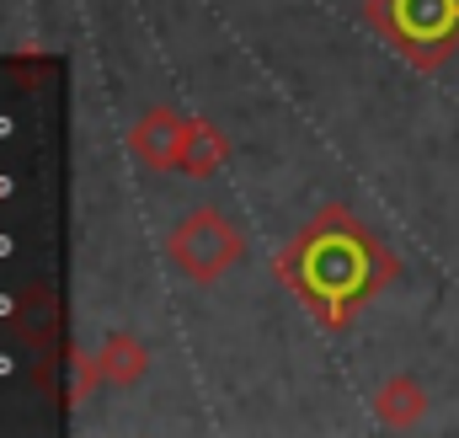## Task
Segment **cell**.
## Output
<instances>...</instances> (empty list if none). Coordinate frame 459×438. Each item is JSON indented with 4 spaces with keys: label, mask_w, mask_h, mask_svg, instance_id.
Returning a JSON list of instances; mask_svg holds the SVG:
<instances>
[{
    "label": "cell",
    "mask_w": 459,
    "mask_h": 438,
    "mask_svg": "<svg viewBox=\"0 0 459 438\" xmlns=\"http://www.w3.org/2000/svg\"><path fill=\"white\" fill-rule=\"evenodd\" d=\"M278 273L321 327L342 331L347 316L390 284L395 257L347 209H326L294 235V246L278 257Z\"/></svg>",
    "instance_id": "1"
},
{
    "label": "cell",
    "mask_w": 459,
    "mask_h": 438,
    "mask_svg": "<svg viewBox=\"0 0 459 438\" xmlns=\"http://www.w3.org/2000/svg\"><path fill=\"white\" fill-rule=\"evenodd\" d=\"M368 22L417 70H438L459 48V0H368Z\"/></svg>",
    "instance_id": "2"
},
{
    "label": "cell",
    "mask_w": 459,
    "mask_h": 438,
    "mask_svg": "<svg viewBox=\"0 0 459 438\" xmlns=\"http://www.w3.org/2000/svg\"><path fill=\"white\" fill-rule=\"evenodd\" d=\"M166 257L182 278L193 284H214L246 257V235L230 224L220 209H193L177 219V230L166 235Z\"/></svg>",
    "instance_id": "3"
},
{
    "label": "cell",
    "mask_w": 459,
    "mask_h": 438,
    "mask_svg": "<svg viewBox=\"0 0 459 438\" xmlns=\"http://www.w3.org/2000/svg\"><path fill=\"white\" fill-rule=\"evenodd\" d=\"M182 134H187V118L160 102V108H150L134 128H128V150H134L139 166H150V171H171V166L182 161Z\"/></svg>",
    "instance_id": "4"
},
{
    "label": "cell",
    "mask_w": 459,
    "mask_h": 438,
    "mask_svg": "<svg viewBox=\"0 0 459 438\" xmlns=\"http://www.w3.org/2000/svg\"><path fill=\"white\" fill-rule=\"evenodd\" d=\"M374 417L385 428H417L428 417V390L411 380V374H395L374 390Z\"/></svg>",
    "instance_id": "5"
},
{
    "label": "cell",
    "mask_w": 459,
    "mask_h": 438,
    "mask_svg": "<svg viewBox=\"0 0 459 438\" xmlns=\"http://www.w3.org/2000/svg\"><path fill=\"white\" fill-rule=\"evenodd\" d=\"M144 369H150V347L139 342V337H128V331H113V337H102V347H97V374L102 380H113V385H139L144 380Z\"/></svg>",
    "instance_id": "6"
},
{
    "label": "cell",
    "mask_w": 459,
    "mask_h": 438,
    "mask_svg": "<svg viewBox=\"0 0 459 438\" xmlns=\"http://www.w3.org/2000/svg\"><path fill=\"white\" fill-rule=\"evenodd\" d=\"M230 145L225 134L214 128V123H204V118H187V134H182V161H177V171H187V177H214L220 166H225Z\"/></svg>",
    "instance_id": "7"
}]
</instances>
